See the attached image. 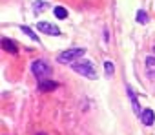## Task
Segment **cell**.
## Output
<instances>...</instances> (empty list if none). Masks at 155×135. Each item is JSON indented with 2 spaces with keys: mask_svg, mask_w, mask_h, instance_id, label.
<instances>
[{
  "mask_svg": "<svg viewBox=\"0 0 155 135\" xmlns=\"http://www.w3.org/2000/svg\"><path fill=\"white\" fill-rule=\"evenodd\" d=\"M53 15H55V18H58V20H64V18H68V11L64 9V8H55L53 9Z\"/></svg>",
  "mask_w": 155,
  "mask_h": 135,
  "instance_id": "10",
  "label": "cell"
},
{
  "mask_svg": "<svg viewBox=\"0 0 155 135\" xmlns=\"http://www.w3.org/2000/svg\"><path fill=\"white\" fill-rule=\"evenodd\" d=\"M37 135H46V133H37Z\"/></svg>",
  "mask_w": 155,
  "mask_h": 135,
  "instance_id": "15",
  "label": "cell"
},
{
  "mask_svg": "<svg viewBox=\"0 0 155 135\" xmlns=\"http://www.w3.org/2000/svg\"><path fill=\"white\" fill-rule=\"evenodd\" d=\"M51 71L53 70L49 68V64L46 60H42V58H37V60L31 62V73L35 75L37 81H46L51 75Z\"/></svg>",
  "mask_w": 155,
  "mask_h": 135,
  "instance_id": "2",
  "label": "cell"
},
{
  "mask_svg": "<svg viewBox=\"0 0 155 135\" xmlns=\"http://www.w3.org/2000/svg\"><path fill=\"white\" fill-rule=\"evenodd\" d=\"M49 8V4L48 2H44V0H37V2H33V11L38 15V13H42V11H46Z\"/></svg>",
  "mask_w": 155,
  "mask_h": 135,
  "instance_id": "9",
  "label": "cell"
},
{
  "mask_svg": "<svg viewBox=\"0 0 155 135\" xmlns=\"http://www.w3.org/2000/svg\"><path fill=\"white\" fill-rule=\"evenodd\" d=\"M58 88V82H55V81H38V90L40 91H44V93H48V91H53V90H57Z\"/></svg>",
  "mask_w": 155,
  "mask_h": 135,
  "instance_id": "7",
  "label": "cell"
},
{
  "mask_svg": "<svg viewBox=\"0 0 155 135\" xmlns=\"http://www.w3.org/2000/svg\"><path fill=\"white\" fill-rule=\"evenodd\" d=\"M126 91H128V97H130V102H131L133 113H135L137 117H140V113H142V108H140V104H139V100H137V95H135V91H133L130 86L126 88Z\"/></svg>",
  "mask_w": 155,
  "mask_h": 135,
  "instance_id": "5",
  "label": "cell"
},
{
  "mask_svg": "<svg viewBox=\"0 0 155 135\" xmlns=\"http://www.w3.org/2000/svg\"><path fill=\"white\" fill-rule=\"evenodd\" d=\"M146 70L150 73L155 71V57H146Z\"/></svg>",
  "mask_w": 155,
  "mask_h": 135,
  "instance_id": "13",
  "label": "cell"
},
{
  "mask_svg": "<svg viewBox=\"0 0 155 135\" xmlns=\"http://www.w3.org/2000/svg\"><path fill=\"white\" fill-rule=\"evenodd\" d=\"M84 53H86L84 48H71V49L62 51L57 57V62H60V64H73V62H77L79 58H82Z\"/></svg>",
  "mask_w": 155,
  "mask_h": 135,
  "instance_id": "3",
  "label": "cell"
},
{
  "mask_svg": "<svg viewBox=\"0 0 155 135\" xmlns=\"http://www.w3.org/2000/svg\"><path fill=\"white\" fill-rule=\"evenodd\" d=\"M37 31L44 33V35H53V37H58L60 35V28L57 24H51V22H37Z\"/></svg>",
  "mask_w": 155,
  "mask_h": 135,
  "instance_id": "4",
  "label": "cell"
},
{
  "mask_svg": "<svg viewBox=\"0 0 155 135\" xmlns=\"http://www.w3.org/2000/svg\"><path fill=\"white\" fill-rule=\"evenodd\" d=\"M140 120H142L144 126H151V124L155 122V113H153V110H150V108L142 110V113H140Z\"/></svg>",
  "mask_w": 155,
  "mask_h": 135,
  "instance_id": "6",
  "label": "cell"
},
{
  "mask_svg": "<svg viewBox=\"0 0 155 135\" xmlns=\"http://www.w3.org/2000/svg\"><path fill=\"white\" fill-rule=\"evenodd\" d=\"M2 49L11 53V55H17L18 53V46L11 40V38H2Z\"/></svg>",
  "mask_w": 155,
  "mask_h": 135,
  "instance_id": "8",
  "label": "cell"
},
{
  "mask_svg": "<svg viewBox=\"0 0 155 135\" xmlns=\"http://www.w3.org/2000/svg\"><path fill=\"white\" fill-rule=\"evenodd\" d=\"M20 31H22V33H26V35H28L29 38H33L35 42H38V40H40V38L37 37V33H35V31H33L31 28H28V26H20Z\"/></svg>",
  "mask_w": 155,
  "mask_h": 135,
  "instance_id": "11",
  "label": "cell"
},
{
  "mask_svg": "<svg viewBox=\"0 0 155 135\" xmlns=\"http://www.w3.org/2000/svg\"><path fill=\"white\" fill-rule=\"evenodd\" d=\"M113 70H115L113 64H111L110 60H106V62H104V71H106V75H108V77H111V75H113Z\"/></svg>",
  "mask_w": 155,
  "mask_h": 135,
  "instance_id": "14",
  "label": "cell"
},
{
  "mask_svg": "<svg viewBox=\"0 0 155 135\" xmlns=\"http://www.w3.org/2000/svg\"><path fill=\"white\" fill-rule=\"evenodd\" d=\"M137 22H139V24H142V26L148 22V15H146V11H144V9H139V11H137Z\"/></svg>",
  "mask_w": 155,
  "mask_h": 135,
  "instance_id": "12",
  "label": "cell"
},
{
  "mask_svg": "<svg viewBox=\"0 0 155 135\" xmlns=\"http://www.w3.org/2000/svg\"><path fill=\"white\" fill-rule=\"evenodd\" d=\"M71 70L75 73L86 77V79H97V68L90 60H77V62H73L71 64Z\"/></svg>",
  "mask_w": 155,
  "mask_h": 135,
  "instance_id": "1",
  "label": "cell"
}]
</instances>
